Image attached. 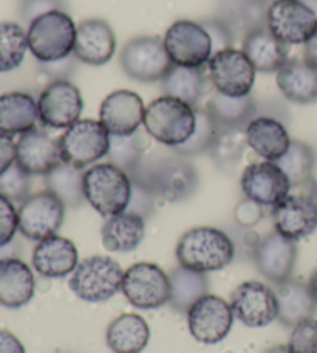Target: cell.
I'll return each instance as SVG.
<instances>
[{
  "label": "cell",
  "mask_w": 317,
  "mask_h": 353,
  "mask_svg": "<svg viewBox=\"0 0 317 353\" xmlns=\"http://www.w3.org/2000/svg\"><path fill=\"white\" fill-rule=\"evenodd\" d=\"M175 253L180 267L206 274L226 268L234 261L236 247L225 231L198 226L181 236Z\"/></svg>",
  "instance_id": "cell-1"
},
{
  "label": "cell",
  "mask_w": 317,
  "mask_h": 353,
  "mask_svg": "<svg viewBox=\"0 0 317 353\" xmlns=\"http://www.w3.org/2000/svg\"><path fill=\"white\" fill-rule=\"evenodd\" d=\"M196 113L192 105L164 94L145 107L144 129L158 143L175 149L194 134Z\"/></svg>",
  "instance_id": "cell-2"
},
{
  "label": "cell",
  "mask_w": 317,
  "mask_h": 353,
  "mask_svg": "<svg viewBox=\"0 0 317 353\" xmlns=\"http://www.w3.org/2000/svg\"><path fill=\"white\" fill-rule=\"evenodd\" d=\"M87 203L101 216L109 219L127 210L132 195V180L123 169L112 163H99L84 175Z\"/></svg>",
  "instance_id": "cell-3"
},
{
  "label": "cell",
  "mask_w": 317,
  "mask_h": 353,
  "mask_svg": "<svg viewBox=\"0 0 317 353\" xmlns=\"http://www.w3.org/2000/svg\"><path fill=\"white\" fill-rule=\"evenodd\" d=\"M27 34L30 52L42 64L73 54L76 25L65 11L54 10L34 19Z\"/></svg>",
  "instance_id": "cell-4"
},
{
  "label": "cell",
  "mask_w": 317,
  "mask_h": 353,
  "mask_svg": "<svg viewBox=\"0 0 317 353\" xmlns=\"http://www.w3.org/2000/svg\"><path fill=\"white\" fill-rule=\"evenodd\" d=\"M124 271L109 256H92L78 263L68 285L85 302H104L121 292Z\"/></svg>",
  "instance_id": "cell-5"
},
{
  "label": "cell",
  "mask_w": 317,
  "mask_h": 353,
  "mask_svg": "<svg viewBox=\"0 0 317 353\" xmlns=\"http://www.w3.org/2000/svg\"><path fill=\"white\" fill-rule=\"evenodd\" d=\"M110 134L101 121L79 119L59 138L62 163L84 169L109 154Z\"/></svg>",
  "instance_id": "cell-6"
},
{
  "label": "cell",
  "mask_w": 317,
  "mask_h": 353,
  "mask_svg": "<svg viewBox=\"0 0 317 353\" xmlns=\"http://www.w3.org/2000/svg\"><path fill=\"white\" fill-rule=\"evenodd\" d=\"M119 62L127 77L139 83L163 81L174 67L164 42L156 36H139L127 42Z\"/></svg>",
  "instance_id": "cell-7"
},
{
  "label": "cell",
  "mask_w": 317,
  "mask_h": 353,
  "mask_svg": "<svg viewBox=\"0 0 317 353\" xmlns=\"http://www.w3.org/2000/svg\"><path fill=\"white\" fill-rule=\"evenodd\" d=\"M129 176L150 186L167 201L187 200L198 186V174L194 165L181 155L160 163L152 171H144L139 163V166Z\"/></svg>",
  "instance_id": "cell-8"
},
{
  "label": "cell",
  "mask_w": 317,
  "mask_h": 353,
  "mask_svg": "<svg viewBox=\"0 0 317 353\" xmlns=\"http://www.w3.org/2000/svg\"><path fill=\"white\" fill-rule=\"evenodd\" d=\"M266 28L287 46H305L317 31V12L303 0H276L268 8Z\"/></svg>",
  "instance_id": "cell-9"
},
{
  "label": "cell",
  "mask_w": 317,
  "mask_h": 353,
  "mask_svg": "<svg viewBox=\"0 0 317 353\" xmlns=\"http://www.w3.org/2000/svg\"><path fill=\"white\" fill-rule=\"evenodd\" d=\"M121 292L133 307L150 310L170 302V279L158 265L139 262L124 271Z\"/></svg>",
  "instance_id": "cell-10"
},
{
  "label": "cell",
  "mask_w": 317,
  "mask_h": 353,
  "mask_svg": "<svg viewBox=\"0 0 317 353\" xmlns=\"http://www.w3.org/2000/svg\"><path fill=\"white\" fill-rule=\"evenodd\" d=\"M163 42L174 65L201 68L214 54L211 37L200 22L176 21Z\"/></svg>",
  "instance_id": "cell-11"
},
{
  "label": "cell",
  "mask_w": 317,
  "mask_h": 353,
  "mask_svg": "<svg viewBox=\"0 0 317 353\" xmlns=\"http://www.w3.org/2000/svg\"><path fill=\"white\" fill-rule=\"evenodd\" d=\"M19 231L30 241L41 242L56 236L65 216V205L53 192L31 194L17 210Z\"/></svg>",
  "instance_id": "cell-12"
},
{
  "label": "cell",
  "mask_w": 317,
  "mask_h": 353,
  "mask_svg": "<svg viewBox=\"0 0 317 353\" xmlns=\"http://www.w3.org/2000/svg\"><path fill=\"white\" fill-rule=\"evenodd\" d=\"M207 64L215 90L227 97L251 94L257 72L242 50L234 47L221 50L212 54Z\"/></svg>",
  "instance_id": "cell-13"
},
{
  "label": "cell",
  "mask_w": 317,
  "mask_h": 353,
  "mask_svg": "<svg viewBox=\"0 0 317 353\" xmlns=\"http://www.w3.org/2000/svg\"><path fill=\"white\" fill-rule=\"evenodd\" d=\"M234 312L229 302L220 296L206 294L187 310V325L196 341L217 344L227 336L234 324Z\"/></svg>",
  "instance_id": "cell-14"
},
{
  "label": "cell",
  "mask_w": 317,
  "mask_h": 353,
  "mask_svg": "<svg viewBox=\"0 0 317 353\" xmlns=\"http://www.w3.org/2000/svg\"><path fill=\"white\" fill-rule=\"evenodd\" d=\"M84 101L79 88L68 81H53L37 99L41 123L53 129H68L79 121Z\"/></svg>",
  "instance_id": "cell-15"
},
{
  "label": "cell",
  "mask_w": 317,
  "mask_h": 353,
  "mask_svg": "<svg viewBox=\"0 0 317 353\" xmlns=\"http://www.w3.org/2000/svg\"><path fill=\"white\" fill-rule=\"evenodd\" d=\"M231 308L246 327L258 329L277 319V296L263 282H243L231 294Z\"/></svg>",
  "instance_id": "cell-16"
},
{
  "label": "cell",
  "mask_w": 317,
  "mask_h": 353,
  "mask_svg": "<svg viewBox=\"0 0 317 353\" xmlns=\"http://www.w3.org/2000/svg\"><path fill=\"white\" fill-rule=\"evenodd\" d=\"M242 191L245 197L258 206H272L287 199L291 183L274 161H260L246 166L242 174Z\"/></svg>",
  "instance_id": "cell-17"
},
{
  "label": "cell",
  "mask_w": 317,
  "mask_h": 353,
  "mask_svg": "<svg viewBox=\"0 0 317 353\" xmlns=\"http://www.w3.org/2000/svg\"><path fill=\"white\" fill-rule=\"evenodd\" d=\"M274 228L291 241H300L317 230V197L314 194H289L272 208Z\"/></svg>",
  "instance_id": "cell-18"
},
{
  "label": "cell",
  "mask_w": 317,
  "mask_h": 353,
  "mask_svg": "<svg viewBox=\"0 0 317 353\" xmlns=\"http://www.w3.org/2000/svg\"><path fill=\"white\" fill-rule=\"evenodd\" d=\"M62 163L59 140L33 129L16 143V165L28 175H47Z\"/></svg>",
  "instance_id": "cell-19"
},
{
  "label": "cell",
  "mask_w": 317,
  "mask_h": 353,
  "mask_svg": "<svg viewBox=\"0 0 317 353\" xmlns=\"http://www.w3.org/2000/svg\"><path fill=\"white\" fill-rule=\"evenodd\" d=\"M254 261L260 273L268 281L274 283L288 281L297 261L296 241H291L277 231L271 232L254 250Z\"/></svg>",
  "instance_id": "cell-20"
},
{
  "label": "cell",
  "mask_w": 317,
  "mask_h": 353,
  "mask_svg": "<svg viewBox=\"0 0 317 353\" xmlns=\"http://www.w3.org/2000/svg\"><path fill=\"white\" fill-rule=\"evenodd\" d=\"M145 105L138 93L116 90L107 97L99 109V121L110 135H133L144 121Z\"/></svg>",
  "instance_id": "cell-21"
},
{
  "label": "cell",
  "mask_w": 317,
  "mask_h": 353,
  "mask_svg": "<svg viewBox=\"0 0 317 353\" xmlns=\"http://www.w3.org/2000/svg\"><path fill=\"white\" fill-rule=\"evenodd\" d=\"M116 52V37L103 19H87L76 27L73 54L88 65H104Z\"/></svg>",
  "instance_id": "cell-22"
},
{
  "label": "cell",
  "mask_w": 317,
  "mask_h": 353,
  "mask_svg": "<svg viewBox=\"0 0 317 353\" xmlns=\"http://www.w3.org/2000/svg\"><path fill=\"white\" fill-rule=\"evenodd\" d=\"M78 250L70 239L52 236L43 239L33 251V267L43 277L61 279L78 267Z\"/></svg>",
  "instance_id": "cell-23"
},
{
  "label": "cell",
  "mask_w": 317,
  "mask_h": 353,
  "mask_svg": "<svg viewBox=\"0 0 317 353\" xmlns=\"http://www.w3.org/2000/svg\"><path fill=\"white\" fill-rule=\"evenodd\" d=\"M36 279L27 263L17 257L0 259V305L21 308L33 299Z\"/></svg>",
  "instance_id": "cell-24"
},
{
  "label": "cell",
  "mask_w": 317,
  "mask_h": 353,
  "mask_svg": "<svg viewBox=\"0 0 317 353\" xmlns=\"http://www.w3.org/2000/svg\"><path fill=\"white\" fill-rule=\"evenodd\" d=\"M248 146L266 161H277L287 152L291 138L285 125L276 118H252L246 125Z\"/></svg>",
  "instance_id": "cell-25"
},
{
  "label": "cell",
  "mask_w": 317,
  "mask_h": 353,
  "mask_svg": "<svg viewBox=\"0 0 317 353\" xmlns=\"http://www.w3.org/2000/svg\"><path fill=\"white\" fill-rule=\"evenodd\" d=\"M269 5L266 0H226L217 17L229 30L234 42L243 41L251 31L266 28Z\"/></svg>",
  "instance_id": "cell-26"
},
{
  "label": "cell",
  "mask_w": 317,
  "mask_h": 353,
  "mask_svg": "<svg viewBox=\"0 0 317 353\" xmlns=\"http://www.w3.org/2000/svg\"><path fill=\"white\" fill-rule=\"evenodd\" d=\"M289 46L278 41L268 28H260L243 39L242 52L258 73H277L287 64Z\"/></svg>",
  "instance_id": "cell-27"
},
{
  "label": "cell",
  "mask_w": 317,
  "mask_h": 353,
  "mask_svg": "<svg viewBox=\"0 0 317 353\" xmlns=\"http://www.w3.org/2000/svg\"><path fill=\"white\" fill-rule=\"evenodd\" d=\"M277 87L291 103H317V68L307 61L289 59L276 74Z\"/></svg>",
  "instance_id": "cell-28"
},
{
  "label": "cell",
  "mask_w": 317,
  "mask_h": 353,
  "mask_svg": "<svg viewBox=\"0 0 317 353\" xmlns=\"http://www.w3.org/2000/svg\"><path fill=\"white\" fill-rule=\"evenodd\" d=\"M145 234V219L133 212H121L109 217L101 230V239L110 253H130L143 242Z\"/></svg>",
  "instance_id": "cell-29"
},
{
  "label": "cell",
  "mask_w": 317,
  "mask_h": 353,
  "mask_svg": "<svg viewBox=\"0 0 317 353\" xmlns=\"http://www.w3.org/2000/svg\"><path fill=\"white\" fill-rule=\"evenodd\" d=\"M39 119L36 99L28 93L10 92L0 97V134L23 135Z\"/></svg>",
  "instance_id": "cell-30"
},
{
  "label": "cell",
  "mask_w": 317,
  "mask_h": 353,
  "mask_svg": "<svg viewBox=\"0 0 317 353\" xmlns=\"http://www.w3.org/2000/svg\"><path fill=\"white\" fill-rule=\"evenodd\" d=\"M276 285L277 319L283 325L294 327L302 321L313 318L317 304L308 285L296 279H288Z\"/></svg>",
  "instance_id": "cell-31"
},
{
  "label": "cell",
  "mask_w": 317,
  "mask_h": 353,
  "mask_svg": "<svg viewBox=\"0 0 317 353\" xmlns=\"http://www.w3.org/2000/svg\"><path fill=\"white\" fill-rule=\"evenodd\" d=\"M149 324L135 313L121 314L107 329V344L115 353H139L149 344Z\"/></svg>",
  "instance_id": "cell-32"
},
{
  "label": "cell",
  "mask_w": 317,
  "mask_h": 353,
  "mask_svg": "<svg viewBox=\"0 0 317 353\" xmlns=\"http://www.w3.org/2000/svg\"><path fill=\"white\" fill-rule=\"evenodd\" d=\"M206 110L218 124V128H246L256 113V103L251 94L227 97L215 92L209 99Z\"/></svg>",
  "instance_id": "cell-33"
},
{
  "label": "cell",
  "mask_w": 317,
  "mask_h": 353,
  "mask_svg": "<svg viewBox=\"0 0 317 353\" xmlns=\"http://www.w3.org/2000/svg\"><path fill=\"white\" fill-rule=\"evenodd\" d=\"M170 304L178 312H186L196 301L209 293V281L205 273L185 267L175 268L169 274Z\"/></svg>",
  "instance_id": "cell-34"
},
{
  "label": "cell",
  "mask_w": 317,
  "mask_h": 353,
  "mask_svg": "<svg viewBox=\"0 0 317 353\" xmlns=\"http://www.w3.org/2000/svg\"><path fill=\"white\" fill-rule=\"evenodd\" d=\"M84 169L61 163L52 172L45 175L47 191L53 192L63 205L68 208H79L84 205Z\"/></svg>",
  "instance_id": "cell-35"
},
{
  "label": "cell",
  "mask_w": 317,
  "mask_h": 353,
  "mask_svg": "<svg viewBox=\"0 0 317 353\" xmlns=\"http://www.w3.org/2000/svg\"><path fill=\"white\" fill-rule=\"evenodd\" d=\"M248 148L246 128H218V134L209 152L221 171L232 172Z\"/></svg>",
  "instance_id": "cell-36"
},
{
  "label": "cell",
  "mask_w": 317,
  "mask_h": 353,
  "mask_svg": "<svg viewBox=\"0 0 317 353\" xmlns=\"http://www.w3.org/2000/svg\"><path fill=\"white\" fill-rule=\"evenodd\" d=\"M163 88L167 97L181 99L194 107L205 93V74L201 68L174 65L163 79Z\"/></svg>",
  "instance_id": "cell-37"
},
{
  "label": "cell",
  "mask_w": 317,
  "mask_h": 353,
  "mask_svg": "<svg viewBox=\"0 0 317 353\" xmlns=\"http://www.w3.org/2000/svg\"><path fill=\"white\" fill-rule=\"evenodd\" d=\"M274 163L287 175L291 188L307 186L313 180L314 154L305 143L291 141L287 152Z\"/></svg>",
  "instance_id": "cell-38"
},
{
  "label": "cell",
  "mask_w": 317,
  "mask_h": 353,
  "mask_svg": "<svg viewBox=\"0 0 317 353\" xmlns=\"http://www.w3.org/2000/svg\"><path fill=\"white\" fill-rule=\"evenodd\" d=\"M28 48V34L14 22L0 23V73L16 70L25 59Z\"/></svg>",
  "instance_id": "cell-39"
},
{
  "label": "cell",
  "mask_w": 317,
  "mask_h": 353,
  "mask_svg": "<svg viewBox=\"0 0 317 353\" xmlns=\"http://www.w3.org/2000/svg\"><path fill=\"white\" fill-rule=\"evenodd\" d=\"M196 123L194 134L186 143L176 146L174 150L181 157H192L209 152L218 134V124L206 109H196Z\"/></svg>",
  "instance_id": "cell-40"
},
{
  "label": "cell",
  "mask_w": 317,
  "mask_h": 353,
  "mask_svg": "<svg viewBox=\"0 0 317 353\" xmlns=\"http://www.w3.org/2000/svg\"><path fill=\"white\" fill-rule=\"evenodd\" d=\"M109 163L132 174L143 161V148L133 135H110V148L107 154Z\"/></svg>",
  "instance_id": "cell-41"
},
{
  "label": "cell",
  "mask_w": 317,
  "mask_h": 353,
  "mask_svg": "<svg viewBox=\"0 0 317 353\" xmlns=\"http://www.w3.org/2000/svg\"><path fill=\"white\" fill-rule=\"evenodd\" d=\"M30 176L14 163L8 171L0 175V194L10 199L12 203H23L31 195Z\"/></svg>",
  "instance_id": "cell-42"
},
{
  "label": "cell",
  "mask_w": 317,
  "mask_h": 353,
  "mask_svg": "<svg viewBox=\"0 0 317 353\" xmlns=\"http://www.w3.org/2000/svg\"><path fill=\"white\" fill-rule=\"evenodd\" d=\"M287 347L291 353H317V319L308 318L294 325Z\"/></svg>",
  "instance_id": "cell-43"
},
{
  "label": "cell",
  "mask_w": 317,
  "mask_h": 353,
  "mask_svg": "<svg viewBox=\"0 0 317 353\" xmlns=\"http://www.w3.org/2000/svg\"><path fill=\"white\" fill-rule=\"evenodd\" d=\"M19 230V216L14 203L0 194V248L8 247Z\"/></svg>",
  "instance_id": "cell-44"
},
{
  "label": "cell",
  "mask_w": 317,
  "mask_h": 353,
  "mask_svg": "<svg viewBox=\"0 0 317 353\" xmlns=\"http://www.w3.org/2000/svg\"><path fill=\"white\" fill-rule=\"evenodd\" d=\"M155 195L156 192L150 186L144 185V183H139L136 180H132V195L129 206H127L125 211L138 214V216L145 219L150 216L152 210H154Z\"/></svg>",
  "instance_id": "cell-45"
},
{
  "label": "cell",
  "mask_w": 317,
  "mask_h": 353,
  "mask_svg": "<svg viewBox=\"0 0 317 353\" xmlns=\"http://www.w3.org/2000/svg\"><path fill=\"white\" fill-rule=\"evenodd\" d=\"M205 30L207 31L209 37H211L212 42V52L217 53L221 52V50L231 48L234 39L232 34L229 33V30L226 28V25L220 21L218 17H212V19H206V21L200 22Z\"/></svg>",
  "instance_id": "cell-46"
},
{
  "label": "cell",
  "mask_w": 317,
  "mask_h": 353,
  "mask_svg": "<svg viewBox=\"0 0 317 353\" xmlns=\"http://www.w3.org/2000/svg\"><path fill=\"white\" fill-rule=\"evenodd\" d=\"M54 10H61V0H23L22 17L31 23L34 19Z\"/></svg>",
  "instance_id": "cell-47"
},
{
  "label": "cell",
  "mask_w": 317,
  "mask_h": 353,
  "mask_svg": "<svg viewBox=\"0 0 317 353\" xmlns=\"http://www.w3.org/2000/svg\"><path fill=\"white\" fill-rule=\"evenodd\" d=\"M74 61H78L76 59V56L74 58L73 56H68V58L43 64V67H45L47 74H50V77H52L54 81H67V78L74 70V64H76Z\"/></svg>",
  "instance_id": "cell-48"
},
{
  "label": "cell",
  "mask_w": 317,
  "mask_h": 353,
  "mask_svg": "<svg viewBox=\"0 0 317 353\" xmlns=\"http://www.w3.org/2000/svg\"><path fill=\"white\" fill-rule=\"evenodd\" d=\"M16 163V143L12 137L0 134V175Z\"/></svg>",
  "instance_id": "cell-49"
},
{
  "label": "cell",
  "mask_w": 317,
  "mask_h": 353,
  "mask_svg": "<svg viewBox=\"0 0 317 353\" xmlns=\"http://www.w3.org/2000/svg\"><path fill=\"white\" fill-rule=\"evenodd\" d=\"M0 353H25V347L11 332L0 329Z\"/></svg>",
  "instance_id": "cell-50"
},
{
  "label": "cell",
  "mask_w": 317,
  "mask_h": 353,
  "mask_svg": "<svg viewBox=\"0 0 317 353\" xmlns=\"http://www.w3.org/2000/svg\"><path fill=\"white\" fill-rule=\"evenodd\" d=\"M305 61L317 68V31L311 39L305 43Z\"/></svg>",
  "instance_id": "cell-51"
},
{
  "label": "cell",
  "mask_w": 317,
  "mask_h": 353,
  "mask_svg": "<svg viewBox=\"0 0 317 353\" xmlns=\"http://www.w3.org/2000/svg\"><path fill=\"white\" fill-rule=\"evenodd\" d=\"M307 285L309 288V293H311V296H313L316 304H317V268L313 271L311 276H309V281H308Z\"/></svg>",
  "instance_id": "cell-52"
},
{
  "label": "cell",
  "mask_w": 317,
  "mask_h": 353,
  "mask_svg": "<svg viewBox=\"0 0 317 353\" xmlns=\"http://www.w3.org/2000/svg\"><path fill=\"white\" fill-rule=\"evenodd\" d=\"M266 353H291V352L288 350L287 345H277V347L271 349V350H268Z\"/></svg>",
  "instance_id": "cell-53"
},
{
  "label": "cell",
  "mask_w": 317,
  "mask_h": 353,
  "mask_svg": "<svg viewBox=\"0 0 317 353\" xmlns=\"http://www.w3.org/2000/svg\"><path fill=\"white\" fill-rule=\"evenodd\" d=\"M266 2H269V3H272V2H276V0H266Z\"/></svg>",
  "instance_id": "cell-54"
},
{
  "label": "cell",
  "mask_w": 317,
  "mask_h": 353,
  "mask_svg": "<svg viewBox=\"0 0 317 353\" xmlns=\"http://www.w3.org/2000/svg\"><path fill=\"white\" fill-rule=\"evenodd\" d=\"M316 197H317V194H316Z\"/></svg>",
  "instance_id": "cell-55"
}]
</instances>
